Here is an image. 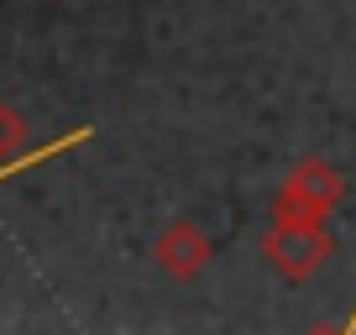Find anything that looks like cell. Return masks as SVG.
<instances>
[{
  "mask_svg": "<svg viewBox=\"0 0 356 335\" xmlns=\"http://www.w3.org/2000/svg\"><path fill=\"white\" fill-rule=\"evenodd\" d=\"M26 142H32V121H26L11 100H0V168L37 157V152H26Z\"/></svg>",
  "mask_w": 356,
  "mask_h": 335,
  "instance_id": "obj_4",
  "label": "cell"
},
{
  "mask_svg": "<svg viewBox=\"0 0 356 335\" xmlns=\"http://www.w3.org/2000/svg\"><path fill=\"white\" fill-rule=\"evenodd\" d=\"M152 262H157V272L189 283V278H200V272L215 262V241L204 236V225H194L189 215H178V220H168L163 231H157Z\"/></svg>",
  "mask_w": 356,
  "mask_h": 335,
  "instance_id": "obj_3",
  "label": "cell"
},
{
  "mask_svg": "<svg viewBox=\"0 0 356 335\" xmlns=\"http://www.w3.org/2000/svg\"><path fill=\"white\" fill-rule=\"evenodd\" d=\"M346 199V173L330 157H299L289 168V179L278 183L273 199V220H325L335 204Z\"/></svg>",
  "mask_w": 356,
  "mask_h": 335,
  "instance_id": "obj_1",
  "label": "cell"
},
{
  "mask_svg": "<svg viewBox=\"0 0 356 335\" xmlns=\"http://www.w3.org/2000/svg\"><path fill=\"white\" fill-rule=\"evenodd\" d=\"M330 252H335V236L325 220H273L262 236V257L289 283H309Z\"/></svg>",
  "mask_w": 356,
  "mask_h": 335,
  "instance_id": "obj_2",
  "label": "cell"
}]
</instances>
